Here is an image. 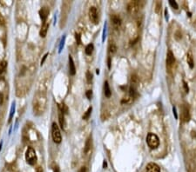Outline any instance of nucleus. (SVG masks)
<instances>
[{
  "label": "nucleus",
  "mask_w": 196,
  "mask_h": 172,
  "mask_svg": "<svg viewBox=\"0 0 196 172\" xmlns=\"http://www.w3.org/2000/svg\"><path fill=\"white\" fill-rule=\"evenodd\" d=\"M116 50H117V48H116L115 44H110V46H109V51H110L111 53H114V52L116 51Z\"/></svg>",
  "instance_id": "nucleus-25"
},
{
  "label": "nucleus",
  "mask_w": 196,
  "mask_h": 172,
  "mask_svg": "<svg viewBox=\"0 0 196 172\" xmlns=\"http://www.w3.org/2000/svg\"><path fill=\"white\" fill-rule=\"evenodd\" d=\"M69 72L72 76H74L76 73V68H75V65L73 62V59L71 56H69Z\"/></svg>",
  "instance_id": "nucleus-12"
},
{
  "label": "nucleus",
  "mask_w": 196,
  "mask_h": 172,
  "mask_svg": "<svg viewBox=\"0 0 196 172\" xmlns=\"http://www.w3.org/2000/svg\"><path fill=\"white\" fill-rule=\"evenodd\" d=\"M183 84H184V88H185V90H186V92H188L189 89H188V87H187V84H186V82H183Z\"/></svg>",
  "instance_id": "nucleus-34"
},
{
  "label": "nucleus",
  "mask_w": 196,
  "mask_h": 172,
  "mask_svg": "<svg viewBox=\"0 0 196 172\" xmlns=\"http://www.w3.org/2000/svg\"><path fill=\"white\" fill-rule=\"evenodd\" d=\"M49 13H50V10L48 9V7H45L44 6V7H43V8L40 9V11H39V17L42 19V21H44V22L46 21Z\"/></svg>",
  "instance_id": "nucleus-8"
},
{
  "label": "nucleus",
  "mask_w": 196,
  "mask_h": 172,
  "mask_svg": "<svg viewBox=\"0 0 196 172\" xmlns=\"http://www.w3.org/2000/svg\"><path fill=\"white\" fill-rule=\"evenodd\" d=\"M111 68V58L110 57H108V69Z\"/></svg>",
  "instance_id": "nucleus-36"
},
{
  "label": "nucleus",
  "mask_w": 196,
  "mask_h": 172,
  "mask_svg": "<svg viewBox=\"0 0 196 172\" xmlns=\"http://www.w3.org/2000/svg\"><path fill=\"white\" fill-rule=\"evenodd\" d=\"M161 7V3L160 2H157L156 3V9H155V12L157 13H160V9Z\"/></svg>",
  "instance_id": "nucleus-28"
},
{
  "label": "nucleus",
  "mask_w": 196,
  "mask_h": 172,
  "mask_svg": "<svg viewBox=\"0 0 196 172\" xmlns=\"http://www.w3.org/2000/svg\"><path fill=\"white\" fill-rule=\"evenodd\" d=\"M104 90H105V96H106L107 97H111V94H112V91H111V90H110V87H109V84H108V82H107V81L105 82Z\"/></svg>",
  "instance_id": "nucleus-15"
},
{
  "label": "nucleus",
  "mask_w": 196,
  "mask_h": 172,
  "mask_svg": "<svg viewBox=\"0 0 196 172\" xmlns=\"http://www.w3.org/2000/svg\"><path fill=\"white\" fill-rule=\"evenodd\" d=\"M75 38H76V40H77V43L79 44L80 43H81V40H80V35L79 34H75Z\"/></svg>",
  "instance_id": "nucleus-29"
},
{
  "label": "nucleus",
  "mask_w": 196,
  "mask_h": 172,
  "mask_svg": "<svg viewBox=\"0 0 196 172\" xmlns=\"http://www.w3.org/2000/svg\"><path fill=\"white\" fill-rule=\"evenodd\" d=\"M187 63H188V65H189V67H190L191 69H193V59L192 54H191L190 52L187 54Z\"/></svg>",
  "instance_id": "nucleus-19"
},
{
  "label": "nucleus",
  "mask_w": 196,
  "mask_h": 172,
  "mask_svg": "<svg viewBox=\"0 0 196 172\" xmlns=\"http://www.w3.org/2000/svg\"><path fill=\"white\" fill-rule=\"evenodd\" d=\"M105 167H107V162H104V168H105Z\"/></svg>",
  "instance_id": "nucleus-38"
},
{
  "label": "nucleus",
  "mask_w": 196,
  "mask_h": 172,
  "mask_svg": "<svg viewBox=\"0 0 196 172\" xmlns=\"http://www.w3.org/2000/svg\"><path fill=\"white\" fill-rule=\"evenodd\" d=\"M46 95L44 91H38L32 100V109L35 116L42 115L46 108Z\"/></svg>",
  "instance_id": "nucleus-1"
},
{
  "label": "nucleus",
  "mask_w": 196,
  "mask_h": 172,
  "mask_svg": "<svg viewBox=\"0 0 196 172\" xmlns=\"http://www.w3.org/2000/svg\"><path fill=\"white\" fill-rule=\"evenodd\" d=\"M146 172H160V168L154 162H149L146 166Z\"/></svg>",
  "instance_id": "nucleus-9"
},
{
  "label": "nucleus",
  "mask_w": 196,
  "mask_h": 172,
  "mask_svg": "<svg viewBox=\"0 0 196 172\" xmlns=\"http://www.w3.org/2000/svg\"><path fill=\"white\" fill-rule=\"evenodd\" d=\"M111 19H112V22L113 24L116 26V27H119L121 24V19L119 16L117 15H112L111 16Z\"/></svg>",
  "instance_id": "nucleus-14"
},
{
  "label": "nucleus",
  "mask_w": 196,
  "mask_h": 172,
  "mask_svg": "<svg viewBox=\"0 0 196 172\" xmlns=\"http://www.w3.org/2000/svg\"><path fill=\"white\" fill-rule=\"evenodd\" d=\"M91 148H92V137H89L86 142H85V145L84 148V152L85 155H88V153L91 151Z\"/></svg>",
  "instance_id": "nucleus-13"
},
{
  "label": "nucleus",
  "mask_w": 196,
  "mask_h": 172,
  "mask_svg": "<svg viewBox=\"0 0 196 172\" xmlns=\"http://www.w3.org/2000/svg\"><path fill=\"white\" fill-rule=\"evenodd\" d=\"M47 56H48V53H46L44 56V57H43V59L41 60V65H44V60L46 59V57H47Z\"/></svg>",
  "instance_id": "nucleus-31"
},
{
  "label": "nucleus",
  "mask_w": 196,
  "mask_h": 172,
  "mask_svg": "<svg viewBox=\"0 0 196 172\" xmlns=\"http://www.w3.org/2000/svg\"><path fill=\"white\" fill-rule=\"evenodd\" d=\"M37 172H43V169L41 167H38L37 169Z\"/></svg>",
  "instance_id": "nucleus-37"
},
{
  "label": "nucleus",
  "mask_w": 196,
  "mask_h": 172,
  "mask_svg": "<svg viewBox=\"0 0 196 172\" xmlns=\"http://www.w3.org/2000/svg\"><path fill=\"white\" fill-rule=\"evenodd\" d=\"M48 29H49V22L45 21V22H44V24H43V25L41 27V30L39 31V35H40L41 37H44L46 36Z\"/></svg>",
  "instance_id": "nucleus-10"
},
{
  "label": "nucleus",
  "mask_w": 196,
  "mask_h": 172,
  "mask_svg": "<svg viewBox=\"0 0 196 172\" xmlns=\"http://www.w3.org/2000/svg\"><path fill=\"white\" fill-rule=\"evenodd\" d=\"M92 107L91 106V107L88 108V109H87V110L85 111V113L84 114V116H83V119H84V120H87V119L90 118L91 113H92Z\"/></svg>",
  "instance_id": "nucleus-20"
},
{
  "label": "nucleus",
  "mask_w": 196,
  "mask_h": 172,
  "mask_svg": "<svg viewBox=\"0 0 196 172\" xmlns=\"http://www.w3.org/2000/svg\"><path fill=\"white\" fill-rule=\"evenodd\" d=\"M86 80H87V83L90 84L92 81V75L90 71H87L86 72Z\"/></svg>",
  "instance_id": "nucleus-23"
},
{
  "label": "nucleus",
  "mask_w": 196,
  "mask_h": 172,
  "mask_svg": "<svg viewBox=\"0 0 196 172\" xmlns=\"http://www.w3.org/2000/svg\"><path fill=\"white\" fill-rule=\"evenodd\" d=\"M37 155L33 148L29 147L25 152V160L28 164L30 165H34L37 162Z\"/></svg>",
  "instance_id": "nucleus-4"
},
{
  "label": "nucleus",
  "mask_w": 196,
  "mask_h": 172,
  "mask_svg": "<svg viewBox=\"0 0 196 172\" xmlns=\"http://www.w3.org/2000/svg\"><path fill=\"white\" fill-rule=\"evenodd\" d=\"M89 18L90 20L94 24H97L99 23V15H98V11L95 7H91L89 10Z\"/></svg>",
  "instance_id": "nucleus-6"
},
{
  "label": "nucleus",
  "mask_w": 196,
  "mask_h": 172,
  "mask_svg": "<svg viewBox=\"0 0 196 172\" xmlns=\"http://www.w3.org/2000/svg\"><path fill=\"white\" fill-rule=\"evenodd\" d=\"M93 49H94L93 44H89L85 47V54H86V55H91V54L92 53V51H93Z\"/></svg>",
  "instance_id": "nucleus-18"
},
{
  "label": "nucleus",
  "mask_w": 196,
  "mask_h": 172,
  "mask_svg": "<svg viewBox=\"0 0 196 172\" xmlns=\"http://www.w3.org/2000/svg\"><path fill=\"white\" fill-rule=\"evenodd\" d=\"M85 96H86V97H87L89 100L92 99V91L91 90H87V91L85 92Z\"/></svg>",
  "instance_id": "nucleus-27"
},
{
  "label": "nucleus",
  "mask_w": 196,
  "mask_h": 172,
  "mask_svg": "<svg viewBox=\"0 0 196 172\" xmlns=\"http://www.w3.org/2000/svg\"><path fill=\"white\" fill-rule=\"evenodd\" d=\"M7 67V62L6 61H2L0 62V74H2Z\"/></svg>",
  "instance_id": "nucleus-21"
},
{
  "label": "nucleus",
  "mask_w": 196,
  "mask_h": 172,
  "mask_svg": "<svg viewBox=\"0 0 196 172\" xmlns=\"http://www.w3.org/2000/svg\"><path fill=\"white\" fill-rule=\"evenodd\" d=\"M52 137H53V140L55 143H61V141H62L61 133H60L59 128L56 123H53V126H52Z\"/></svg>",
  "instance_id": "nucleus-5"
},
{
  "label": "nucleus",
  "mask_w": 196,
  "mask_h": 172,
  "mask_svg": "<svg viewBox=\"0 0 196 172\" xmlns=\"http://www.w3.org/2000/svg\"><path fill=\"white\" fill-rule=\"evenodd\" d=\"M59 124L62 129L65 128V118H64V114H62L60 111L59 113Z\"/></svg>",
  "instance_id": "nucleus-17"
},
{
  "label": "nucleus",
  "mask_w": 196,
  "mask_h": 172,
  "mask_svg": "<svg viewBox=\"0 0 196 172\" xmlns=\"http://www.w3.org/2000/svg\"><path fill=\"white\" fill-rule=\"evenodd\" d=\"M14 109H15V103H12V109H11V115H10V118H9V122H11L12 118V116H13V113H14Z\"/></svg>",
  "instance_id": "nucleus-26"
},
{
  "label": "nucleus",
  "mask_w": 196,
  "mask_h": 172,
  "mask_svg": "<svg viewBox=\"0 0 196 172\" xmlns=\"http://www.w3.org/2000/svg\"><path fill=\"white\" fill-rule=\"evenodd\" d=\"M169 4H170V5L173 8V9H175V10H177L178 9V4L175 2V1H173V0H169Z\"/></svg>",
  "instance_id": "nucleus-24"
},
{
  "label": "nucleus",
  "mask_w": 196,
  "mask_h": 172,
  "mask_svg": "<svg viewBox=\"0 0 196 172\" xmlns=\"http://www.w3.org/2000/svg\"><path fill=\"white\" fill-rule=\"evenodd\" d=\"M5 24V19L3 18V16L0 14V25H3Z\"/></svg>",
  "instance_id": "nucleus-30"
},
{
  "label": "nucleus",
  "mask_w": 196,
  "mask_h": 172,
  "mask_svg": "<svg viewBox=\"0 0 196 172\" xmlns=\"http://www.w3.org/2000/svg\"><path fill=\"white\" fill-rule=\"evenodd\" d=\"M53 171H54V172H59V167H58V166H55V167L53 168Z\"/></svg>",
  "instance_id": "nucleus-35"
},
{
  "label": "nucleus",
  "mask_w": 196,
  "mask_h": 172,
  "mask_svg": "<svg viewBox=\"0 0 196 172\" xmlns=\"http://www.w3.org/2000/svg\"><path fill=\"white\" fill-rule=\"evenodd\" d=\"M144 4L145 3L142 1H132L127 5V12L131 15H135L143 7Z\"/></svg>",
  "instance_id": "nucleus-2"
},
{
  "label": "nucleus",
  "mask_w": 196,
  "mask_h": 172,
  "mask_svg": "<svg viewBox=\"0 0 196 172\" xmlns=\"http://www.w3.org/2000/svg\"><path fill=\"white\" fill-rule=\"evenodd\" d=\"M181 118H182V121L183 122H188L190 120L189 109L185 105L182 106V108H181Z\"/></svg>",
  "instance_id": "nucleus-7"
},
{
  "label": "nucleus",
  "mask_w": 196,
  "mask_h": 172,
  "mask_svg": "<svg viewBox=\"0 0 196 172\" xmlns=\"http://www.w3.org/2000/svg\"><path fill=\"white\" fill-rule=\"evenodd\" d=\"M129 91H130V96H131V97H132V98H134L136 96H137V91H136V89H135V87H133V86H131L130 87V90H129Z\"/></svg>",
  "instance_id": "nucleus-22"
},
{
  "label": "nucleus",
  "mask_w": 196,
  "mask_h": 172,
  "mask_svg": "<svg viewBox=\"0 0 196 172\" xmlns=\"http://www.w3.org/2000/svg\"><path fill=\"white\" fill-rule=\"evenodd\" d=\"M59 111H60L62 114H67V113H68V108H67V106H66L64 103H60V104L59 105Z\"/></svg>",
  "instance_id": "nucleus-16"
},
{
  "label": "nucleus",
  "mask_w": 196,
  "mask_h": 172,
  "mask_svg": "<svg viewBox=\"0 0 196 172\" xmlns=\"http://www.w3.org/2000/svg\"><path fill=\"white\" fill-rule=\"evenodd\" d=\"M175 62V58H174V56L173 54V52L171 50H169L167 52V65L168 66H172Z\"/></svg>",
  "instance_id": "nucleus-11"
},
{
  "label": "nucleus",
  "mask_w": 196,
  "mask_h": 172,
  "mask_svg": "<svg viewBox=\"0 0 196 172\" xmlns=\"http://www.w3.org/2000/svg\"><path fill=\"white\" fill-rule=\"evenodd\" d=\"M79 172H87V169L85 167H81L80 169L79 170Z\"/></svg>",
  "instance_id": "nucleus-32"
},
{
  "label": "nucleus",
  "mask_w": 196,
  "mask_h": 172,
  "mask_svg": "<svg viewBox=\"0 0 196 172\" xmlns=\"http://www.w3.org/2000/svg\"><path fill=\"white\" fill-rule=\"evenodd\" d=\"M146 143L151 149H157L160 144V139L157 135L154 133H148L146 137Z\"/></svg>",
  "instance_id": "nucleus-3"
},
{
  "label": "nucleus",
  "mask_w": 196,
  "mask_h": 172,
  "mask_svg": "<svg viewBox=\"0 0 196 172\" xmlns=\"http://www.w3.org/2000/svg\"><path fill=\"white\" fill-rule=\"evenodd\" d=\"M173 115H174L175 118L177 119V118H178V116H177V112H176V109H175V107H173Z\"/></svg>",
  "instance_id": "nucleus-33"
}]
</instances>
